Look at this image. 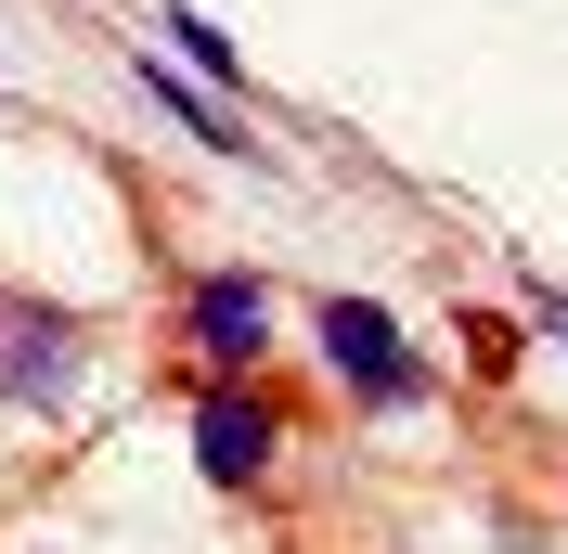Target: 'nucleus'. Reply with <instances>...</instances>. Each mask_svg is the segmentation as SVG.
Here are the masks:
<instances>
[{
  "instance_id": "nucleus-5",
  "label": "nucleus",
  "mask_w": 568,
  "mask_h": 554,
  "mask_svg": "<svg viewBox=\"0 0 568 554\" xmlns=\"http://www.w3.org/2000/svg\"><path fill=\"white\" fill-rule=\"evenodd\" d=\"M169 39H181V52H194L207 78H246V52H233V39L207 27V13H181V0H169Z\"/></svg>"
},
{
  "instance_id": "nucleus-6",
  "label": "nucleus",
  "mask_w": 568,
  "mask_h": 554,
  "mask_svg": "<svg viewBox=\"0 0 568 554\" xmlns=\"http://www.w3.org/2000/svg\"><path fill=\"white\" fill-rule=\"evenodd\" d=\"M530 310H542V336H568V297H530Z\"/></svg>"
},
{
  "instance_id": "nucleus-2",
  "label": "nucleus",
  "mask_w": 568,
  "mask_h": 554,
  "mask_svg": "<svg viewBox=\"0 0 568 554\" xmlns=\"http://www.w3.org/2000/svg\"><path fill=\"white\" fill-rule=\"evenodd\" d=\"M272 451H284V413L258 387H194V464H207L220 490H258Z\"/></svg>"
},
{
  "instance_id": "nucleus-1",
  "label": "nucleus",
  "mask_w": 568,
  "mask_h": 554,
  "mask_svg": "<svg viewBox=\"0 0 568 554\" xmlns=\"http://www.w3.org/2000/svg\"><path fill=\"white\" fill-rule=\"evenodd\" d=\"M323 361H336V387H362V400H426V375H414V348H400V322L375 310V297H323Z\"/></svg>"
},
{
  "instance_id": "nucleus-3",
  "label": "nucleus",
  "mask_w": 568,
  "mask_h": 554,
  "mask_svg": "<svg viewBox=\"0 0 568 554\" xmlns=\"http://www.w3.org/2000/svg\"><path fill=\"white\" fill-rule=\"evenodd\" d=\"M181 336H194L207 387H233V375L258 361V336H272V284H258V271H207V284H194V310H181Z\"/></svg>"
},
{
  "instance_id": "nucleus-4",
  "label": "nucleus",
  "mask_w": 568,
  "mask_h": 554,
  "mask_svg": "<svg viewBox=\"0 0 568 554\" xmlns=\"http://www.w3.org/2000/svg\"><path fill=\"white\" fill-rule=\"evenodd\" d=\"M0 387L39 400V413H65V400H78V322L65 310H13V322H0Z\"/></svg>"
}]
</instances>
